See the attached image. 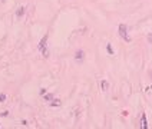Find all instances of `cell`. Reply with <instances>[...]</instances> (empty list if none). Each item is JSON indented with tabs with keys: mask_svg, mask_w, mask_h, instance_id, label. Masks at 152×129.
I'll list each match as a JSON object with an SVG mask.
<instances>
[{
	"mask_svg": "<svg viewBox=\"0 0 152 129\" xmlns=\"http://www.w3.org/2000/svg\"><path fill=\"white\" fill-rule=\"evenodd\" d=\"M119 36L125 40V42H131V37L128 34V29L125 25H119Z\"/></svg>",
	"mask_w": 152,
	"mask_h": 129,
	"instance_id": "cell-1",
	"label": "cell"
},
{
	"mask_svg": "<svg viewBox=\"0 0 152 129\" xmlns=\"http://www.w3.org/2000/svg\"><path fill=\"white\" fill-rule=\"evenodd\" d=\"M46 40H48V34H45V36H43V39L40 40V44H39V49H40V52L43 53V56H45V58H48V56H49V50L46 49Z\"/></svg>",
	"mask_w": 152,
	"mask_h": 129,
	"instance_id": "cell-2",
	"label": "cell"
},
{
	"mask_svg": "<svg viewBox=\"0 0 152 129\" xmlns=\"http://www.w3.org/2000/svg\"><path fill=\"white\" fill-rule=\"evenodd\" d=\"M141 128L148 129V122H146V115L145 113H142V116H141Z\"/></svg>",
	"mask_w": 152,
	"mask_h": 129,
	"instance_id": "cell-3",
	"label": "cell"
},
{
	"mask_svg": "<svg viewBox=\"0 0 152 129\" xmlns=\"http://www.w3.org/2000/svg\"><path fill=\"white\" fill-rule=\"evenodd\" d=\"M76 59H83V52L82 50L76 52Z\"/></svg>",
	"mask_w": 152,
	"mask_h": 129,
	"instance_id": "cell-4",
	"label": "cell"
},
{
	"mask_svg": "<svg viewBox=\"0 0 152 129\" xmlns=\"http://www.w3.org/2000/svg\"><path fill=\"white\" fill-rule=\"evenodd\" d=\"M101 85H102V89H103V90H106V89H108V86H109V85H108V82H106V80H103V82H102Z\"/></svg>",
	"mask_w": 152,
	"mask_h": 129,
	"instance_id": "cell-5",
	"label": "cell"
},
{
	"mask_svg": "<svg viewBox=\"0 0 152 129\" xmlns=\"http://www.w3.org/2000/svg\"><path fill=\"white\" fill-rule=\"evenodd\" d=\"M106 50H108V53H109V55H113V49H112V46H110V44H108V46H106Z\"/></svg>",
	"mask_w": 152,
	"mask_h": 129,
	"instance_id": "cell-6",
	"label": "cell"
},
{
	"mask_svg": "<svg viewBox=\"0 0 152 129\" xmlns=\"http://www.w3.org/2000/svg\"><path fill=\"white\" fill-rule=\"evenodd\" d=\"M60 105H62V102H60L59 99H56L55 102H52V106H60Z\"/></svg>",
	"mask_w": 152,
	"mask_h": 129,
	"instance_id": "cell-7",
	"label": "cell"
},
{
	"mask_svg": "<svg viewBox=\"0 0 152 129\" xmlns=\"http://www.w3.org/2000/svg\"><path fill=\"white\" fill-rule=\"evenodd\" d=\"M4 99H6V95H4V93H0V102H4Z\"/></svg>",
	"mask_w": 152,
	"mask_h": 129,
	"instance_id": "cell-8",
	"label": "cell"
},
{
	"mask_svg": "<svg viewBox=\"0 0 152 129\" xmlns=\"http://www.w3.org/2000/svg\"><path fill=\"white\" fill-rule=\"evenodd\" d=\"M45 99H46V101H50V99H53V95H46V96H45Z\"/></svg>",
	"mask_w": 152,
	"mask_h": 129,
	"instance_id": "cell-9",
	"label": "cell"
},
{
	"mask_svg": "<svg viewBox=\"0 0 152 129\" xmlns=\"http://www.w3.org/2000/svg\"><path fill=\"white\" fill-rule=\"evenodd\" d=\"M22 15H23V7H22L20 10H19V12H17V16H22Z\"/></svg>",
	"mask_w": 152,
	"mask_h": 129,
	"instance_id": "cell-10",
	"label": "cell"
},
{
	"mask_svg": "<svg viewBox=\"0 0 152 129\" xmlns=\"http://www.w3.org/2000/svg\"><path fill=\"white\" fill-rule=\"evenodd\" d=\"M148 40H149V43H152V33L148 36Z\"/></svg>",
	"mask_w": 152,
	"mask_h": 129,
	"instance_id": "cell-11",
	"label": "cell"
}]
</instances>
